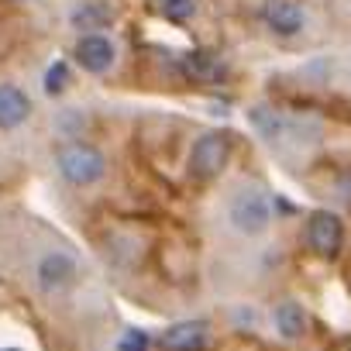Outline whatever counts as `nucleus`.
Wrapping results in <instances>:
<instances>
[{
	"mask_svg": "<svg viewBox=\"0 0 351 351\" xmlns=\"http://www.w3.org/2000/svg\"><path fill=\"white\" fill-rule=\"evenodd\" d=\"M35 104L25 86L18 83H0V131H14L32 117Z\"/></svg>",
	"mask_w": 351,
	"mask_h": 351,
	"instance_id": "9",
	"label": "nucleus"
},
{
	"mask_svg": "<svg viewBox=\"0 0 351 351\" xmlns=\"http://www.w3.org/2000/svg\"><path fill=\"white\" fill-rule=\"evenodd\" d=\"M42 83H45V93H49V97H59V93L73 83V69H69V62L56 59V62L45 69V80H42Z\"/></svg>",
	"mask_w": 351,
	"mask_h": 351,
	"instance_id": "15",
	"label": "nucleus"
},
{
	"mask_svg": "<svg viewBox=\"0 0 351 351\" xmlns=\"http://www.w3.org/2000/svg\"><path fill=\"white\" fill-rule=\"evenodd\" d=\"M248 124L252 131L262 138V145H269L272 152H303L320 138V128L306 117H293L286 110H276L269 104H258L248 110Z\"/></svg>",
	"mask_w": 351,
	"mask_h": 351,
	"instance_id": "2",
	"label": "nucleus"
},
{
	"mask_svg": "<svg viewBox=\"0 0 351 351\" xmlns=\"http://www.w3.org/2000/svg\"><path fill=\"white\" fill-rule=\"evenodd\" d=\"M228 158H231V138L224 131H207V134H200L193 141L190 158H186V169H190L193 180H204L207 183V180H217V176L224 172Z\"/></svg>",
	"mask_w": 351,
	"mask_h": 351,
	"instance_id": "5",
	"label": "nucleus"
},
{
	"mask_svg": "<svg viewBox=\"0 0 351 351\" xmlns=\"http://www.w3.org/2000/svg\"><path fill=\"white\" fill-rule=\"evenodd\" d=\"M76 279H80V258L62 245H52V248L38 252V258L32 262V282L42 296L66 293Z\"/></svg>",
	"mask_w": 351,
	"mask_h": 351,
	"instance_id": "4",
	"label": "nucleus"
},
{
	"mask_svg": "<svg viewBox=\"0 0 351 351\" xmlns=\"http://www.w3.org/2000/svg\"><path fill=\"white\" fill-rule=\"evenodd\" d=\"M158 344L162 348H176V351H190V348H207L214 344V334L204 320H180V324H169L162 334H158Z\"/></svg>",
	"mask_w": 351,
	"mask_h": 351,
	"instance_id": "10",
	"label": "nucleus"
},
{
	"mask_svg": "<svg viewBox=\"0 0 351 351\" xmlns=\"http://www.w3.org/2000/svg\"><path fill=\"white\" fill-rule=\"evenodd\" d=\"M69 25L76 32H107L114 25V11L100 0H86V4H76L69 11Z\"/></svg>",
	"mask_w": 351,
	"mask_h": 351,
	"instance_id": "13",
	"label": "nucleus"
},
{
	"mask_svg": "<svg viewBox=\"0 0 351 351\" xmlns=\"http://www.w3.org/2000/svg\"><path fill=\"white\" fill-rule=\"evenodd\" d=\"M221 217H224V224H228V231L234 238L255 241V238H265L269 234L272 217H276V204H272V197H269L265 186H258V183H238L224 197Z\"/></svg>",
	"mask_w": 351,
	"mask_h": 351,
	"instance_id": "1",
	"label": "nucleus"
},
{
	"mask_svg": "<svg viewBox=\"0 0 351 351\" xmlns=\"http://www.w3.org/2000/svg\"><path fill=\"white\" fill-rule=\"evenodd\" d=\"M180 69L190 76V80H200V83H214V80H224V62H221V56H214V52H207V49H193V52H186L183 59H180Z\"/></svg>",
	"mask_w": 351,
	"mask_h": 351,
	"instance_id": "12",
	"label": "nucleus"
},
{
	"mask_svg": "<svg viewBox=\"0 0 351 351\" xmlns=\"http://www.w3.org/2000/svg\"><path fill=\"white\" fill-rule=\"evenodd\" d=\"M310 327V317L303 310V303L296 300H282L276 310H272V330L282 337V341H300Z\"/></svg>",
	"mask_w": 351,
	"mask_h": 351,
	"instance_id": "11",
	"label": "nucleus"
},
{
	"mask_svg": "<svg viewBox=\"0 0 351 351\" xmlns=\"http://www.w3.org/2000/svg\"><path fill=\"white\" fill-rule=\"evenodd\" d=\"M148 344H152V337H148L145 330H134V327L121 330L117 341H114V348H121V351H124V348H128V351H145Z\"/></svg>",
	"mask_w": 351,
	"mask_h": 351,
	"instance_id": "16",
	"label": "nucleus"
},
{
	"mask_svg": "<svg viewBox=\"0 0 351 351\" xmlns=\"http://www.w3.org/2000/svg\"><path fill=\"white\" fill-rule=\"evenodd\" d=\"M303 238H306V245H310L313 255L334 258V255L341 252V241H344V224H341L337 214L317 210V214H310V221H306V228H303Z\"/></svg>",
	"mask_w": 351,
	"mask_h": 351,
	"instance_id": "8",
	"label": "nucleus"
},
{
	"mask_svg": "<svg viewBox=\"0 0 351 351\" xmlns=\"http://www.w3.org/2000/svg\"><path fill=\"white\" fill-rule=\"evenodd\" d=\"M258 18L276 38H296V35H303V28L310 21L303 0H262Z\"/></svg>",
	"mask_w": 351,
	"mask_h": 351,
	"instance_id": "7",
	"label": "nucleus"
},
{
	"mask_svg": "<svg viewBox=\"0 0 351 351\" xmlns=\"http://www.w3.org/2000/svg\"><path fill=\"white\" fill-rule=\"evenodd\" d=\"M73 59L90 76H104L117 62V45H114V38L107 32H83L76 38V45H73Z\"/></svg>",
	"mask_w": 351,
	"mask_h": 351,
	"instance_id": "6",
	"label": "nucleus"
},
{
	"mask_svg": "<svg viewBox=\"0 0 351 351\" xmlns=\"http://www.w3.org/2000/svg\"><path fill=\"white\" fill-rule=\"evenodd\" d=\"M56 169H59V176L69 186L86 190V186H97L107 176V158L90 141H66L56 152Z\"/></svg>",
	"mask_w": 351,
	"mask_h": 351,
	"instance_id": "3",
	"label": "nucleus"
},
{
	"mask_svg": "<svg viewBox=\"0 0 351 351\" xmlns=\"http://www.w3.org/2000/svg\"><path fill=\"white\" fill-rule=\"evenodd\" d=\"M148 8L169 25H186L197 18V0H148Z\"/></svg>",
	"mask_w": 351,
	"mask_h": 351,
	"instance_id": "14",
	"label": "nucleus"
}]
</instances>
